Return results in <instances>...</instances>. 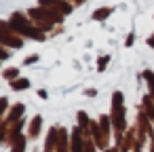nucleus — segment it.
Returning a JSON list of instances; mask_svg holds the SVG:
<instances>
[{
  "label": "nucleus",
  "instance_id": "f257e3e1",
  "mask_svg": "<svg viewBox=\"0 0 154 152\" xmlns=\"http://www.w3.org/2000/svg\"><path fill=\"white\" fill-rule=\"evenodd\" d=\"M146 78L150 80V91L154 93V74H150V72H146Z\"/></svg>",
  "mask_w": 154,
  "mask_h": 152
},
{
  "label": "nucleus",
  "instance_id": "f03ea898",
  "mask_svg": "<svg viewBox=\"0 0 154 152\" xmlns=\"http://www.w3.org/2000/svg\"><path fill=\"white\" fill-rule=\"evenodd\" d=\"M13 87H15V89H26V87H28V80H19V82H15Z\"/></svg>",
  "mask_w": 154,
  "mask_h": 152
}]
</instances>
